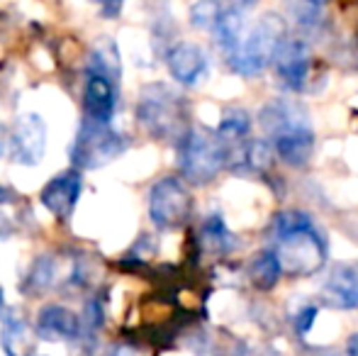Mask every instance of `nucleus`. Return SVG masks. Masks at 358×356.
<instances>
[{"label":"nucleus","mask_w":358,"mask_h":356,"mask_svg":"<svg viewBox=\"0 0 358 356\" xmlns=\"http://www.w3.org/2000/svg\"><path fill=\"white\" fill-rule=\"evenodd\" d=\"M259 122L273 152L287 166H307L315 154V129L305 108L290 100H271L259 115Z\"/></svg>","instance_id":"f257e3e1"},{"label":"nucleus","mask_w":358,"mask_h":356,"mask_svg":"<svg viewBox=\"0 0 358 356\" xmlns=\"http://www.w3.org/2000/svg\"><path fill=\"white\" fill-rule=\"evenodd\" d=\"M273 229L278 237L273 252L278 257L283 273L307 278L324 266V242H322L315 222L305 213H297V210L280 213L273 222Z\"/></svg>","instance_id":"f03ea898"},{"label":"nucleus","mask_w":358,"mask_h":356,"mask_svg":"<svg viewBox=\"0 0 358 356\" xmlns=\"http://www.w3.org/2000/svg\"><path fill=\"white\" fill-rule=\"evenodd\" d=\"M287 37L285 20L275 13H266L264 17L256 20L244 32L241 42L234 47V52L227 54L231 71L239 76H256L264 71L268 64H273L275 52Z\"/></svg>","instance_id":"7ed1b4c3"},{"label":"nucleus","mask_w":358,"mask_h":356,"mask_svg":"<svg viewBox=\"0 0 358 356\" xmlns=\"http://www.w3.org/2000/svg\"><path fill=\"white\" fill-rule=\"evenodd\" d=\"M137 115L146 132L161 142H180L190 129L180 95L164 83H151L142 90Z\"/></svg>","instance_id":"20e7f679"},{"label":"nucleus","mask_w":358,"mask_h":356,"mask_svg":"<svg viewBox=\"0 0 358 356\" xmlns=\"http://www.w3.org/2000/svg\"><path fill=\"white\" fill-rule=\"evenodd\" d=\"M178 164L185 180L208 185L229 164V149L217 132L190 127L178 142Z\"/></svg>","instance_id":"39448f33"},{"label":"nucleus","mask_w":358,"mask_h":356,"mask_svg":"<svg viewBox=\"0 0 358 356\" xmlns=\"http://www.w3.org/2000/svg\"><path fill=\"white\" fill-rule=\"evenodd\" d=\"M127 142L122 134H117L110 122L88 118L78 127L73 144H71V162L78 169H103L113 159L124 152Z\"/></svg>","instance_id":"423d86ee"},{"label":"nucleus","mask_w":358,"mask_h":356,"mask_svg":"<svg viewBox=\"0 0 358 356\" xmlns=\"http://www.w3.org/2000/svg\"><path fill=\"white\" fill-rule=\"evenodd\" d=\"M193 213V195L188 185L176 176L156 180L149 193V218L156 227L176 229L188 222Z\"/></svg>","instance_id":"0eeeda50"},{"label":"nucleus","mask_w":358,"mask_h":356,"mask_svg":"<svg viewBox=\"0 0 358 356\" xmlns=\"http://www.w3.org/2000/svg\"><path fill=\"white\" fill-rule=\"evenodd\" d=\"M47 149V124L39 115L27 113L15 120L10 132V157L20 166H37Z\"/></svg>","instance_id":"6e6552de"},{"label":"nucleus","mask_w":358,"mask_h":356,"mask_svg":"<svg viewBox=\"0 0 358 356\" xmlns=\"http://www.w3.org/2000/svg\"><path fill=\"white\" fill-rule=\"evenodd\" d=\"M275 76L280 78L285 88L290 90H302L310 78L312 69V52L302 39H290L285 37L283 44L278 47L273 59Z\"/></svg>","instance_id":"1a4fd4ad"},{"label":"nucleus","mask_w":358,"mask_h":356,"mask_svg":"<svg viewBox=\"0 0 358 356\" xmlns=\"http://www.w3.org/2000/svg\"><path fill=\"white\" fill-rule=\"evenodd\" d=\"M80 195V173L78 171H64L59 176H54L47 185L42 188V205L59 220H69L78 203Z\"/></svg>","instance_id":"9d476101"},{"label":"nucleus","mask_w":358,"mask_h":356,"mask_svg":"<svg viewBox=\"0 0 358 356\" xmlns=\"http://www.w3.org/2000/svg\"><path fill=\"white\" fill-rule=\"evenodd\" d=\"M37 334L47 342H64L83 334V320L64 305H44L37 315Z\"/></svg>","instance_id":"9b49d317"},{"label":"nucleus","mask_w":358,"mask_h":356,"mask_svg":"<svg viewBox=\"0 0 358 356\" xmlns=\"http://www.w3.org/2000/svg\"><path fill=\"white\" fill-rule=\"evenodd\" d=\"M166 64H169V73L180 86H195L208 71V57L193 42H178L176 47H171Z\"/></svg>","instance_id":"f8f14e48"},{"label":"nucleus","mask_w":358,"mask_h":356,"mask_svg":"<svg viewBox=\"0 0 358 356\" xmlns=\"http://www.w3.org/2000/svg\"><path fill=\"white\" fill-rule=\"evenodd\" d=\"M322 298L339 310L358 308V266L351 264H336L331 266L322 285Z\"/></svg>","instance_id":"ddd939ff"},{"label":"nucleus","mask_w":358,"mask_h":356,"mask_svg":"<svg viewBox=\"0 0 358 356\" xmlns=\"http://www.w3.org/2000/svg\"><path fill=\"white\" fill-rule=\"evenodd\" d=\"M115 81L108 76H100V73H88V81H85L83 90V105L88 118L100 120V122H110L115 113Z\"/></svg>","instance_id":"4468645a"},{"label":"nucleus","mask_w":358,"mask_h":356,"mask_svg":"<svg viewBox=\"0 0 358 356\" xmlns=\"http://www.w3.org/2000/svg\"><path fill=\"white\" fill-rule=\"evenodd\" d=\"M39 334L34 332V327H29V322L20 315L10 313L3 320V329H0V344L3 352L8 356H32L34 344H37Z\"/></svg>","instance_id":"2eb2a0df"},{"label":"nucleus","mask_w":358,"mask_h":356,"mask_svg":"<svg viewBox=\"0 0 358 356\" xmlns=\"http://www.w3.org/2000/svg\"><path fill=\"white\" fill-rule=\"evenodd\" d=\"M215 32V39L217 44H220L222 49H224V54H231L234 52V47L241 42V37H244L246 27H244V17H241V10L236 8H224L220 15V20L215 22L213 27Z\"/></svg>","instance_id":"dca6fc26"},{"label":"nucleus","mask_w":358,"mask_h":356,"mask_svg":"<svg viewBox=\"0 0 358 356\" xmlns=\"http://www.w3.org/2000/svg\"><path fill=\"white\" fill-rule=\"evenodd\" d=\"M246 273H249V280L254 283V288L271 290L278 283L283 269H280V262H278V257H275V252H259L251 257Z\"/></svg>","instance_id":"f3484780"},{"label":"nucleus","mask_w":358,"mask_h":356,"mask_svg":"<svg viewBox=\"0 0 358 356\" xmlns=\"http://www.w3.org/2000/svg\"><path fill=\"white\" fill-rule=\"evenodd\" d=\"M200 242H203V247L210 254H220V257L229 254L236 247V237L227 229V225L222 222L220 215H213V218L205 220L203 232H200Z\"/></svg>","instance_id":"a211bd4d"},{"label":"nucleus","mask_w":358,"mask_h":356,"mask_svg":"<svg viewBox=\"0 0 358 356\" xmlns=\"http://www.w3.org/2000/svg\"><path fill=\"white\" fill-rule=\"evenodd\" d=\"M120 54L115 47L113 39H98L93 44V52H90V73H100V76H108L117 83L120 78Z\"/></svg>","instance_id":"6ab92c4d"},{"label":"nucleus","mask_w":358,"mask_h":356,"mask_svg":"<svg viewBox=\"0 0 358 356\" xmlns=\"http://www.w3.org/2000/svg\"><path fill=\"white\" fill-rule=\"evenodd\" d=\"M251 129V120L244 110L239 108H231L222 115L220 120V127H217V134L222 137V142L227 144V149H236L241 147V142L246 139Z\"/></svg>","instance_id":"aec40b11"},{"label":"nucleus","mask_w":358,"mask_h":356,"mask_svg":"<svg viewBox=\"0 0 358 356\" xmlns=\"http://www.w3.org/2000/svg\"><path fill=\"white\" fill-rule=\"evenodd\" d=\"M287 8H290V15L295 17L297 24L302 27H317L324 17V8L327 0H285Z\"/></svg>","instance_id":"412c9836"},{"label":"nucleus","mask_w":358,"mask_h":356,"mask_svg":"<svg viewBox=\"0 0 358 356\" xmlns=\"http://www.w3.org/2000/svg\"><path fill=\"white\" fill-rule=\"evenodd\" d=\"M222 8L217 0H198V3L190 8V22L200 29H213L215 22L220 20Z\"/></svg>","instance_id":"4be33fe9"},{"label":"nucleus","mask_w":358,"mask_h":356,"mask_svg":"<svg viewBox=\"0 0 358 356\" xmlns=\"http://www.w3.org/2000/svg\"><path fill=\"white\" fill-rule=\"evenodd\" d=\"M317 313H320V308H317V305L297 303V310H292V313H290L292 327H295L300 334L310 332V327L315 325V320H317Z\"/></svg>","instance_id":"5701e85b"},{"label":"nucleus","mask_w":358,"mask_h":356,"mask_svg":"<svg viewBox=\"0 0 358 356\" xmlns=\"http://www.w3.org/2000/svg\"><path fill=\"white\" fill-rule=\"evenodd\" d=\"M93 3L100 5V10H103L105 17H117L124 0H93Z\"/></svg>","instance_id":"b1692460"},{"label":"nucleus","mask_w":358,"mask_h":356,"mask_svg":"<svg viewBox=\"0 0 358 356\" xmlns=\"http://www.w3.org/2000/svg\"><path fill=\"white\" fill-rule=\"evenodd\" d=\"M108 356H146V354L139 347H134V344H115L108 352Z\"/></svg>","instance_id":"393cba45"},{"label":"nucleus","mask_w":358,"mask_h":356,"mask_svg":"<svg viewBox=\"0 0 358 356\" xmlns=\"http://www.w3.org/2000/svg\"><path fill=\"white\" fill-rule=\"evenodd\" d=\"M239 356H280L268 347H244Z\"/></svg>","instance_id":"a878e982"},{"label":"nucleus","mask_w":358,"mask_h":356,"mask_svg":"<svg viewBox=\"0 0 358 356\" xmlns=\"http://www.w3.org/2000/svg\"><path fill=\"white\" fill-rule=\"evenodd\" d=\"M15 198H17V195H15V190H13V188H8V185H3V183H0V205H5V203H13Z\"/></svg>","instance_id":"bb28decb"},{"label":"nucleus","mask_w":358,"mask_h":356,"mask_svg":"<svg viewBox=\"0 0 358 356\" xmlns=\"http://www.w3.org/2000/svg\"><path fill=\"white\" fill-rule=\"evenodd\" d=\"M8 147H10V134H8V129H5V124H0V157H3Z\"/></svg>","instance_id":"cd10ccee"},{"label":"nucleus","mask_w":358,"mask_h":356,"mask_svg":"<svg viewBox=\"0 0 358 356\" xmlns=\"http://www.w3.org/2000/svg\"><path fill=\"white\" fill-rule=\"evenodd\" d=\"M10 232H13V227H10L8 218H3V215H0V242H5V239L10 237Z\"/></svg>","instance_id":"c85d7f7f"},{"label":"nucleus","mask_w":358,"mask_h":356,"mask_svg":"<svg viewBox=\"0 0 358 356\" xmlns=\"http://www.w3.org/2000/svg\"><path fill=\"white\" fill-rule=\"evenodd\" d=\"M349 356H358V334L349 339Z\"/></svg>","instance_id":"c756f323"},{"label":"nucleus","mask_w":358,"mask_h":356,"mask_svg":"<svg viewBox=\"0 0 358 356\" xmlns=\"http://www.w3.org/2000/svg\"><path fill=\"white\" fill-rule=\"evenodd\" d=\"M231 3H234L236 8H249V5L254 3V0H231Z\"/></svg>","instance_id":"7c9ffc66"},{"label":"nucleus","mask_w":358,"mask_h":356,"mask_svg":"<svg viewBox=\"0 0 358 356\" xmlns=\"http://www.w3.org/2000/svg\"><path fill=\"white\" fill-rule=\"evenodd\" d=\"M3 305H5V295H3V288H0V310H3Z\"/></svg>","instance_id":"2f4dec72"},{"label":"nucleus","mask_w":358,"mask_h":356,"mask_svg":"<svg viewBox=\"0 0 358 356\" xmlns=\"http://www.w3.org/2000/svg\"><path fill=\"white\" fill-rule=\"evenodd\" d=\"M32 356H47V354H32Z\"/></svg>","instance_id":"473e14b6"}]
</instances>
